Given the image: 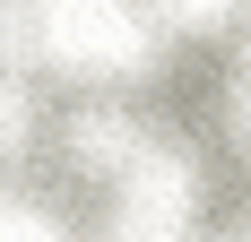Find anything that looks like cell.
Listing matches in <instances>:
<instances>
[{"label": "cell", "mask_w": 251, "mask_h": 242, "mask_svg": "<svg viewBox=\"0 0 251 242\" xmlns=\"http://www.w3.org/2000/svg\"><path fill=\"white\" fill-rule=\"evenodd\" d=\"M9 242H52V234H44V225H26V217H18V225H9Z\"/></svg>", "instance_id": "cell-1"}]
</instances>
